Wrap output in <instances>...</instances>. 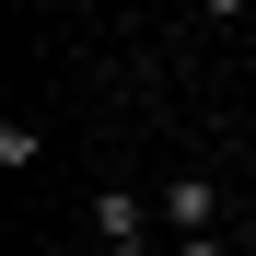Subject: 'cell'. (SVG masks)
<instances>
[{
  "label": "cell",
  "mask_w": 256,
  "mask_h": 256,
  "mask_svg": "<svg viewBox=\"0 0 256 256\" xmlns=\"http://www.w3.org/2000/svg\"><path fill=\"white\" fill-rule=\"evenodd\" d=\"M163 244H186V233H210V175H163Z\"/></svg>",
  "instance_id": "1"
},
{
  "label": "cell",
  "mask_w": 256,
  "mask_h": 256,
  "mask_svg": "<svg viewBox=\"0 0 256 256\" xmlns=\"http://www.w3.org/2000/svg\"><path fill=\"white\" fill-rule=\"evenodd\" d=\"M152 222H163V210H152V198H128V186L94 198V233H105V244H152Z\"/></svg>",
  "instance_id": "2"
},
{
  "label": "cell",
  "mask_w": 256,
  "mask_h": 256,
  "mask_svg": "<svg viewBox=\"0 0 256 256\" xmlns=\"http://www.w3.org/2000/svg\"><path fill=\"white\" fill-rule=\"evenodd\" d=\"M163 256H244V244H222V233H186V244H163Z\"/></svg>",
  "instance_id": "3"
},
{
  "label": "cell",
  "mask_w": 256,
  "mask_h": 256,
  "mask_svg": "<svg viewBox=\"0 0 256 256\" xmlns=\"http://www.w3.org/2000/svg\"><path fill=\"white\" fill-rule=\"evenodd\" d=\"M198 12H210V24H244V0H198Z\"/></svg>",
  "instance_id": "4"
},
{
  "label": "cell",
  "mask_w": 256,
  "mask_h": 256,
  "mask_svg": "<svg viewBox=\"0 0 256 256\" xmlns=\"http://www.w3.org/2000/svg\"><path fill=\"white\" fill-rule=\"evenodd\" d=\"M94 256H140V244H94Z\"/></svg>",
  "instance_id": "5"
},
{
  "label": "cell",
  "mask_w": 256,
  "mask_h": 256,
  "mask_svg": "<svg viewBox=\"0 0 256 256\" xmlns=\"http://www.w3.org/2000/svg\"><path fill=\"white\" fill-rule=\"evenodd\" d=\"M244 244H256V210H244Z\"/></svg>",
  "instance_id": "6"
},
{
  "label": "cell",
  "mask_w": 256,
  "mask_h": 256,
  "mask_svg": "<svg viewBox=\"0 0 256 256\" xmlns=\"http://www.w3.org/2000/svg\"><path fill=\"white\" fill-rule=\"evenodd\" d=\"M244 256H256V244H244Z\"/></svg>",
  "instance_id": "7"
}]
</instances>
